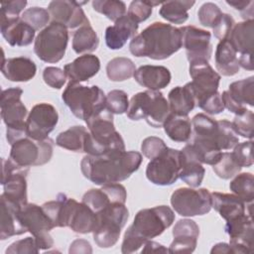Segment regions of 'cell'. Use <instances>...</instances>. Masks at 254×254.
<instances>
[{
    "label": "cell",
    "mask_w": 254,
    "mask_h": 254,
    "mask_svg": "<svg viewBox=\"0 0 254 254\" xmlns=\"http://www.w3.org/2000/svg\"><path fill=\"white\" fill-rule=\"evenodd\" d=\"M236 135L231 122L198 113L191 119V135L186 146L201 164L213 166L219 161L222 150L233 149L238 143Z\"/></svg>",
    "instance_id": "1"
},
{
    "label": "cell",
    "mask_w": 254,
    "mask_h": 254,
    "mask_svg": "<svg viewBox=\"0 0 254 254\" xmlns=\"http://www.w3.org/2000/svg\"><path fill=\"white\" fill-rule=\"evenodd\" d=\"M142 160V155L136 151H119L102 156L85 155L80 162V170L84 178L103 186L125 181L139 169Z\"/></svg>",
    "instance_id": "2"
},
{
    "label": "cell",
    "mask_w": 254,
    "mask_h": 254,
    "mask_svg": "<svg viewBox=\"0 0 254 254\" xmlns=\"http://www.w3.org/2000/svg\"><path fill=\"white\" fill-rule=\"evenodd\" d=\"M183 47L182 32L171 24L154 22L130 42V53L137 58L162 61L170 58Z\"/></svg>",
    "instance_id": "3"
},
{
    "label": "cell",
    "mask_w": 254,
    "mask_h": 254,
    "mask_svg": "<svg viewBox=\"0 0 254 254\" xmlns=\"http://www.w3.org/2000/svg\"><path fill=\"white\" fill-rule=\"evenodd\" d=\"M175 220V213L168 205H158L139 210L133 223L124 233L121 252L124 254L137 252L144 244L169 228Z\"/></svg>",
    "instance_id": "4"
},
{
    "label": "cell",
    "mask_w": 254,
    "mask_h": 254,
    "mask_svg": "<svg viewBox=\"0 0 254 254\" xmlns=\"http://www.w3.org/2000/svg\"><path fill=\"white\" fill-rule=\"evenodd\" d=\"M87 133L85 136L84 153L90 156H102L125 151L124 140L116 131L113 114L106 108L85 121Z\"/></svg>",
    "instance_id": "5"
},
{
    "label": "cell",
    "mask_w": 254,
    "mask_h": 254,
    "mask_svg": "<svg viewBox=\"0 0 254 254\" xmlns=\"http://www.w3.org/2000/svg\"><path fill=\"white\" fill-rule=\"evenodd\" d=\"M105 97L103 90L97 85L87 86L71 81L62 94L63 101L71 113L84 121L106 108Z\"/></svg>",
    "instance_id": "6"
},
{
    "label": "cell",
    "mask_w": 254,
    "mask_h": 254,
    "mask_svg": "<svg viewBox=\"0 0 254 254\" xmlns=\"http://www.w3.org/2000/svg\"><path fill=\"white\" fill-rule=\"evenodd\" d=\"M170 113L169 102L161 91L146 90L131 97L127 117L136 121L145 119L150 126L161 128Z\"/></svg>",
    "instance_id": "7"
},
{
    "label": "cell",
    "mask_w": 254,
    "mask_h": 254,
    "mask_svg": "<svg viewBox=\"0 0 254 254\" xmlns=\"http://www.w3.org/2000/svg\"><path fill=\"white\" fill-rule=\"evenodd\" d=\"M128 218L129 211L125 203H110L95 212V225L92 234L96 245L100 248L114 246Z\"/></svg>",
    "instance_id": "8"
},
{
    "label": "cell",
    "mask_w": 254,
    "mask_h": 254,
    "mask_svg": "<svg viewBox=\"0 0 254 254\" xmlns=\"http://www.w3.org/2000/svg\"><path fill=\"white\" fill-rule=\"evenodd\" d=\"M22 94L20 87L7 88L1 93V117L6 125V139L10 145L27 136L25 118L28 110L21 100Z\"/></svg>",
    "instance_id": "9"
},
{
    "label": "cell",
    "mask_w": 254,
    "mask_h": 254,
    "mask_svg": "<svg viewBox=\"0 0 254 254\" xmlns=\"http://www.w3.org/2000/svg\"><path fill=\"white\" fill-rule=\"evenodd\" d=\"M67 43V28L60 23L51 22L38 34L34 44V52L41 61L55 64L64 58Z\"/></svg>",
    "instance_id": "10"
},
{
    "label": "cell",
    "mask_w": 254,
    "mask_h": 254,
    "mask_svg": "<svg viewBox=\"0 0 254 254\" xmlns=\"http://www.w3.org/2000/svg\"><path fill=\"white\" fill-rule=\"evenodd\" d=\"M53 151L54 141L51 138L38 141L25 136L11 145L9 158L18 166L30 168L42 166L50 162Z\"/></svg>",
    "instance_id": "11"
},
{
    "label": "cell",
    "mask_w": 254,
    "mask_h": 254,
    "mask_svg": "<svg viewBox=\"0 0 254 254\" xmlns=\"http://www.w3.org/2000/svg\"><path fill=\"white\" fill-rule=\"evenodd\" d=\"M171 204L181 216L204 215L212 207L211 193L207 189L179 188L171 195Z\"/></svg>",
    "instance_id": "12"
},
{
    "label": "cell",
    "mask_w": 254,
    "mask_h": 254,
    "mask_svg": "<svg viewBox=\"0 0 254 254\" xmlns=\"http://www.w3.org/2000/svg\"><path fill=\"white\" fill-rule=\"evenodd\" d=\"M19 217L26 230L36 238L40 250H47L54 246V240L50 235V231L55 226L42 205L27 202L21 206Z\"/></svg>",
    "instance_id": "13"
},
{
    "label": "cell",
    "mask_w": 254,
    "mask_h": 254,
    "mask_svg": "<svg viewBox=\"0 0 254 254\" xmlns=\"http://www.w3.org/2000/svg\"><path fill=\"white\" fill-rule=\"evenodd\" d=\"M181 150L167 148L161 155L150 160L146 177L154 185L171 186L180 179Z\"/></svg>",
    "instance_id": "14"
},
{
    "label": "cell",
    "mask_w": 254,
    "mask_h": 254,
    "mask_svg": "<svg viewBox=\"0 0 254 254\" xmlns=\"http://www.w3.org/2000/svg\"><path fill=\"white\" fill-rule=\"evenodd\" d=\"M29 168L18 166L10 158L2 159L1 185L4 191L1 193L9 200L23 206L27 203V175Z\"/></svg>",
    "instance_id": "15"
},
{
    "label": "cell",
    "mask_w": 254,
    "mask_h": 254,
    "mask_svg": "<svg viewBox=\"0 0 254 254\" xmlns=\"http://www.w3.org/2000/svg\"><path fill=\"white\" fill-rule=\"evenodd\" d=\"M58 122L59 114L52 104L38 103L33 106L27 117L26 135L34 140H46Z\"/></svg>",
    "instance_id": "16"
},
{
    "label": "cell",
    "mask_w": 254,
    "mask_h": 254,
    "mask_svg": "<svg viewBox=\"0 0 254 254\" xmlns=\"http://www.w3.org/2000/svg\"><path fill=\"white\" fill-rule=\"evenodd\" d=\"M190 75L191 81L188 84L194 95L196 105L207 96L218 91L220 74L212 68L208 62L190 64Z\"/></svg>",
    "instance_id": "17"
},
{
    "label": "cell",
    "mask_w": 254,
    "mask_h": 254,
    "mask_svg": "<svg viewBox=\"0 0 254 254\" xmlns=\"http://www.w3.org/2000/svg\"><path fill=\"white\" fill-rule=\"evenodd\" d=\"M180 29L182 32L183 46L190 64L208 62L212 55L211 34L206 30L194 26H184Z\"/></svg>",
    "instance_id": "18"
},
{
    "label": "cell",
    "mask_w": 254,
    "mask_h": 254,
    "mask_svg": "<svg viewBox=\"0 0 254 254\" xmlns=\"http://www.w3.org/2000/svg\"><path fill=\"white\" fill-rule=\"evenodd\" d=\"M253 222L250 213H244L226 221L224 231L229 236V246L233 253L253 251Z\"/></svg>",
    "instance_id": "19"
},
{
    "label": "cell",
    "mask_w": 254,
    "mask_h": 254,
    "mask_svg": "<svg viewBox=\"0 0 254 254\" xmlns=\"http://www.w3.org/2000/svg\"><path fill=\"white\" fill-rule=\"evenodd\" d=\"M224 108L234 114L243 112L246 105L254 106V77L249 76L229 84L228 90L221 93Z\"/></svg>",
    "instance_id": "20"
},
{
    "label": "cell",
    "mask_w": 254,
    "mask_h": 254,
    "mask_svg": "<svg viewBox=\"0 0 254 254\" xmlns=\"http://www.w3.org/2000/svg\"><path fill=\"white\" fill-rule=\"evenodd\" d=\"M84 3L86 2L80 3L69 0H54L50 2L48 11L52 22L60 23L67 29L89 25V21L80 7V4Z\"/></svg>",
    "instance_id": "21"
},
{
    "label": "cell",
    "mask_w": 254,
    "mask_h": 254,
    "mask_svg": "<svg viewBox=\"0 0 254 254\" xmlns=\"http://www.w3.org/2000/svg\"><path fill=\"white\" fill-rule=\"evenodd\" d=\"M127 192L124 186L119 183L106 184L100 189H91L87 190L81 201L89 206L94 212H97L110 203H125Z\"/></svg>",
    "instance_id": "22"
},
{
    "label": "cell",
    "mask_w": 254,
    "mask_h": 254,
    "mask_svg": "<svg viewBox=\"0 0 254 254\" xmlns=\"http://www.w3.org/2000/svg\"><path fill=\"white\" fill-rule=\"evenodd\" d=\"M174 240L170 245V253H191L194 251L197 238L199 236V227L195 221L185 218L179 220L173 228Z\"/></svg>",
    "instance_id": "23"
},
{
    "label": "cell",
    "mask_w": 254,
    "mask_h": 254,
    "mask_svg": "<svg viewBox=\"0 0 254 254\" xmlns=\"http://www.w3.org/2000/svg\"><path fill=\"white\" fill-rule=\"evenodd\" d=\"M0 31L5 41L12 47H26L34 41L36 31L22 20L17 18L0 17Z\"/></svg>",
    "instance_id": "24"
},
{
    "label": "cell",
    "mask_w": 254,
    "mask_h": 254,
    "mask_svg": "<svg viewBox=\"0 0 254 254\" xmlns=\"http://www.w3.org/2000/svg\"><path fill=\"white\" fill-rule=\"evenodd\" d=\"M0 201H1L0 239L5 240L12 236L26 233L27 230L21 223V220L19 217V210L21 206L9 200L3 194L0 195Z\"/></svg>",
    "instance_id": "25"
},
{
    "label": "cell",
    "mask_w": 254,
    "mask_h": 254,
    "mask_svg": "<svg viewBox=\"0 0 254 254\" xmlns=\"http://www.w3.org/2000/svg\"><path fill=\"white\" fill-rule=\"evenodd\" d=\"M139 24L126 13L117 20L114 25L105 30V44L111 50L121 49L130 38H134L138 31Z\"/></svg>",
    "instance_id": "26"
},
{
    "label": "cell",
    "mask_w": 254,
    "mask_h": 254,
    "mask_svg": "<svg viewBox=\"0 0 254 254\" xmlns=\"http://www.w3.org/2000/svg\"><path fill=\"white\" fill-rule=\"evenodd\" d=\"M2 74L10 81L27 82L37 72V65L33 60L27 57L4 59L1 64Z\"/></svg>",
    "instance_id": "27"
},
{
    "label": "cell",
    "mask_w": 254,
    "mask_h": 254,
    "mask_svg": "<svg viewBox=\"0 0 254 254\" xmlns=\"http://www.w3.org/2000/svg\"><path fill=\"white\" fill-rule=\"evenodd\" d=\"M100 69L99 59L91 54H84L64 67L66 77L71 82H82L97 74Z\"/></svg>",
    "instance_id": "28"
},
{
    "label": "cell",
    "mask_w": 254,
    "mask_h": 254,
    "mask_svg": "<svg viewBox=\"0 0 254 254\" xmlns=\"http://www.w3.org/2000/svg\"><path fill=\"white\" fill-rule=\"evenodd\" d=\"M135 80L149 90L158 91L167 87L172 79L171 71L164 65H141L134 73Z\"/></svg>",
    "instance_id": "29"
},
{
    "label": "cell",
    "mask_w": 254,
    "mask_h": 254,
    "mask_svg": "<svg viewBox=\"0 0 254 254\" xmlns=\"http://www.w3.org/2000/svg\"><path fill=\"white\" fill-rule=\"evenodd\" d=\"M95 225V212L85 203L77 202L70 197L67 215V227L73 232L87 234L92 232Z\"/></svg>",
    "instance_id": "30"
},
{
    "label": "cell",
    "mask_w": 254,
    "mask_h": 254,
    "mask_svg": "<svg viewBox=\"0 0 254 254\" xmlns=\"http://www.w3.org/2000/svg\"><path fill=\"white\" fill-rule=\"evenodd\" d=\"M204 174L205 170L202 164L185 146L181 150L180 179L190 188H198L202 183Z\"/></svg>",
    "instance_id": "31"
},
{
    "label": "cell",
    "mask_w": 254,
    "mask_h": 254,
    "mask_svg": "<svg viewBox=\"0 0 254 254\" xmlns=\"http://www.w3.org/2000/svg\"><path fill=\"white\" fill-rule=\"evenodd\" d=\"M212 207L225 221L246 213L245 202L235 194L211 192Z\"/></svg>",
    "instance_id": "32"
},
{
    "label": "cell",
    "mask_w": 254,
    "mask_h": 254,
    "mask_svg": "<svg viewBox=\"0 0 254 254\" xmlns=\"http://www.w3.org/2000/svg\"><path fill=\"white\" fill-rule=\"evenodd\" d=\"M254 20H246L235 24L226 39L232 48L242 54H252Z\"/></svg>",
    "instance_id": "33"
},
{
    "label": "cell",
    "mask_w": 254,
    "mask_h": 254,
    "mask_svg": "<svg viewBox=\"0 0 254 254\" xmlns=\"http://www.w3.org/2000/svg\"><path fill=\"white\" fill-rule=\"evenodd\" d=\"M214 59L216 69L224 76L235 75L240 69L237 52L227 40L219 41L216 46Z\"/></svg>",
    "instance_id": "34"
},
{
    "label": "cell",
    "mask_w": 254,
    "mask_h": 254,
    "mask_svg": "<svg viewBox=\"0 0 254 254\" xmlns=\"http://www.w3.org/2000/svg\"><path fill=\"white\" fill-rule=\"evenodd\" d=\"M168 100L171 113L178 115H188L196 105L194 95L188 83L171 89Z\"/></svg>",
    "instance_id": "35"
},
{
    "label": "cell",
    "mask_w": 254,
    "mask_h": 254,
    "mask_svg": "<svg viewBox=\"0 0 254 254\" xmlns=\"http://www.w3.org/2000/svg\"><path fill=\"white\" fill-rule=\"evenodd\" d=\"M165 133L175 142H188L191 135V121L188 115L170 113L164 122Z\"/></svg>",
    "instance_id": "36"
},
{
    "label": "cell",
    "mask_w": 254,
    "mask_h": 254,
    "mask_svg": "<svg viewBox=\"0 0 254 254\" xmlns=\"http://www.w3.org/2000/svg\"><path fill=\"white\" fill-rule=\"evenodd\" d=\"M69 199L64 193H59L55 200H50L42 204L44 211L52 220L55 227H67V215Z\"/></svg>",
    "instance_id": "37"
},
{
    "label": "cell",
    "mask_w": 254,
    "mask_h": 254,
    "mask_svg": "<svg viewBox=\"0 0 254 254\" xmlns=\"http://www.w3.org/2000/svg\"><path fill=\"white\" fill-rule=\"evenodd\" d=\"M87 130L84 126L75 125L69 127L67 130L61 132L57 139L56 144L64 149L75 153H84V143Z\"/></svg>",
    "instance_id": "38"
},
{
    "label": "cell",
    "mask_w": 254,
    "mask_h": 254,
    "mask_svg": "<svg viewBox=\"0 0 254 254\" xmlns=\"http://www.w3.org/2000/svg\"><path fill=\"white\" fill-rule=\"evenodd\" d=\"M194 1L174 0L163 2L159 10L160 16L173 24H183L189 19L188 11L194 5Z\"/></svg>",
    "instance_id": "39"
},
{
    "label": "cell",
    "mask_w": 254,
    "mask_h": 254,
    "mask_svg": "<svg viewBox=\"0 0 254 254\" xmlns=\"http://www.w3.org/2000/svg\"><path fill=\"white\" fill-rule=\"evenodd\" d=\"M99 45V39L93 28L89 25L79 27L72 36V50L76 54L92 53Z\"/></svg>",
    "instance_id": "40"
},
{
    "label": "cell",
    "mask_w": 254,
    "mask_h": 254,
    "mask_svg": "<svg viewBox=\"0 0 254 254\" xmlns=\"http://www.w3.org/2000/svg\"><path fill=\"white\" fill-rule=\"evenodd\" d=\"M136 71L135 64L132 60L118 57L110 60L106 65V74L111 81H124L132 76Z\"/></svg>",
    "instance_id": "41"
},
{
    "label": "cell",
    "mask_w": 254,
    "mask_h": 254,
    "mask_svg": "<svg viewBox=\"0 0 254 254\" xmlns=\"http://www.w3.org/2000/svg\"><path fill=\"white\" fill-rule=\"evenodd\" d=\"M230 190L244 202H252L254 198V177L251 173H241L234 176L229 184Z\"/></svg>",
    "instance_id": "42"
},
{
    "label": "cell",
    "mask_w": 254,
    "mask_h": 254,
    "mask_svg": "<svg viewBox=\"0 0 254 254\" xmlns=\"http://www.w3.org/2000/svg\"><path fill=\"white\" fill-rule=\"evenodd\" d=\"M94 11L104 15L114 23L126 15V5L118 0H94L92 1Z\"/></svg>",
    "instance_id": "43"
},
{
    "label": "cell",
    "mask_w": 254,
    "mask_h": 254,
    "mask_svg": "<svg viewBox=\"0 0 254 254\" xmlns=\"http://www.w3.org/2000/svg\"><path fill=\"white\" fill-rule=\"evenodd\" d=\"M211 167L216 176L223 180L233 178L242 169L234 159L232 152H222L219 161Z\"/></svg>",
    "instance_id": "44"
},
{
    "label": "cell",
    "mask_w": 254,
    "mask_h": 254,
    "mask_svg": "<svg viewBox=\"0 0 254 254\" xmlns=\"http://www.w3.org/2000/svg\"><path fill=\"white\" fill-rule=\"evenodd\" d=\"M21 18L24 22L30 25L35 31H37L44 27L45 28L47 27L51 19V16L48 9H45L42 7H31L26 9L22 13Z\"/></svg>",
    "instance_id": "45"
},
{
    "label": "cell",
    "mask_w": 254,
    "mask_h": 254,
    "mask_svg": "<svg viewBox=\"0 0 254 254\" xmlns=\"http://www.w3.org/2000/svg\"><path fill=\"white\" fill-rule=\"evenodd\" d=\"M231 125L236 134L252 140L253 127H254V114L251 110L245 109L243 112L239 114H235V117L231 122Z\"/></svg>",
    "instance_id": "46"
},
{
    "label": "cell",
    "mask_w": 254,
    "mask_h": 254,
    "mask_svg": "<svg viewBox=\"0 0 254 254\" xmlns=\"http://www.w3.org/2000/svg\"><path fill=\"white\" fill-rule=\"evenodd\" d=\"M222 12L220 8L212 3V2H206L200 6V8L197 11V18L199 23L204 26L213 29L220 21L222 17Z\"/></svg>",
    "instance_id": "47"
},
{
    "label": "cell",
    "mask_w": 254,
    "mask_h": 254,
    "mask_svg": "<svg viewBox=\"0 0 254 254\" xmlns=\"http://www.w3.org/2000/svg\"><path fill=\"white\" fill-rule=\"evenodd\" d=\"M105 106L112 114H123L129 107L128 95L120 89H113L105 97Z\"/></svg>",
    "instance_id": "48"
},
{
    "label": "cell",
    "mask_w": 254,
    "mask_h": 254,
    "mask_svg": "<svg viewBox=\"0 0 254 254\" xmlns=\"http://www.w3.org/2000/svg\"><path fill=\"white\" fill-rule=\"evenodd\" d=\"M161 4L158 1H132L129 5L127 15L138 24L146 21L153 12V7Z\"/></svg>",
    "instance_id": "49"
},
{
    "label": "cell",
    "mask_w": 254,
    "mask_h": 254,
    "mask_svg": "<svg viewBox=\"0 0 254 254\" xmlns=\"http://www.w3.org/2000/svg\"><path fill=\"white\" fill-rule=\"evenodd\" d=\"M167 148L168 147L165 142L161 138L156 136H150L145 138L141 144L142 154L150 160L161 155Z\"/></svg>",
    "instance_id": "50"
},
{
    "label": "cell",
    "mask_w": 254,
    "mask_h": 254,
    "mask_svg": "<svg viewBox=\"0 0 254 254\" xmlns=\"http://www.w3.org/2000/svg\"><path fill=\"white\" fill-rule=\"evenodd\" d=\"M252 143H253L252 140L247 142L237 143L233 148L232 155L241 168L250 167L253 165Z\"/></svg>",
    "instance_id": "51"
},
{
    "label": "cell",
    "mask_w": 254,
    "mask_h": 254,
    "mask_svg": "<svg viewBox=\"0 0 254 254\" xmlns=\"http://www.w3.org/2000/svg\"><path fill=\"white\" fill-rule=\"evenodd\" d=\"M40 248L38 246L36 238L26 237L13 242L5 251L6 254H25V253H38Z\"/></svg>",
    "instance_id": "52"
},
{
    "label": "cell",
    "mask_w": 254,
    "mask_h": 254,
    "mask_svg": "<svg viewBox=\"0 0 254 254\" xmlns=\"http://www.w3.org/2000/svg\"><path fill=\"white\" fill-rule=\"evenodd\" d=\"M43 79L49 86L60 89L66 81V75L60 67L47 66L43 71Z\"/></svg>",
    "instance_id": "53"
},
{
    "label": "cell",
    "mask_w": 254,
    "mask_h": 254,
    "mask_svg": "<svg viewBox=\"0 0 254 254\" xmlns=\"http://www.w3.org/2000/svg\"><path fill=\"white\" fill-rule=\"evenodd\" d=\"M197 106L210 115L219 114L223 112V110L225 109L221 98V94L218 91L204 98L197 104Z\"/></svg>",
    "instance_id": "54"
},
{
    "label": "cell",
    "mask_w": 254,
    "mask_h": 254,
    "mask_svg": "<svg viewBox=\"0 0 254 254\" xmlns=\"http://www.w3.org/2000/svg\"><path fill=\"white\" fill-rule=\"evenodd\" d=\"M234 25H235V22L232 16H230L229 14L223 13L219 23L212 29L214 37L217 38L219 41L226 40Z\"/></svg>",
    "instance_id": "55"
},
{
    "label": "cell",
    "mask_w": 254,
    "mask_h": 254,
    "mask_svg": "<svg viewBox=\"0 0 254 254\" xmlns=\"http://www.w3.org/2000/svg\"><path fill=\"white\" fill-rule=\"evenodd\" d=\"M26 0H14L1 2L0 17L3 18H17L20 17V13L26 7Z\"/></svg>",
    "instance_id": "56"
},
{
    "label": "cell",
    "mask_w": 254,
    "mask_h": 254,
    "mask_svg": "<svg viewBox=\"0 0 254 254\" xmlns=\"http://www.w3.org/2000/svg\"><path fill=\"white\" fill-rule=\"evenodd\" d=\"M226 3L232 6L234 9L239 10L241 17L246 20H253V1L242 0V1H226Z\"/></svg>",
    "instance_id": "57"
},
{
    "label": "cell",
    "mask_w": 254,
    "mask_h": 254,
    "mask_svg": "<svg viewBox=\"0 0 254 254\" xmlns=\"http://www.w3.org/2000/svg\"><path fill=\"white\" fill-rule=\"evenodd\" d=\"M69 253H91L92 249L88 241L84 239H75L69 247Z\"/></svg>",
    "instance_id": "58"
},
{
    "label": "cell",
    "mask_w": 254,
    "mask_h": 254,
    "mask_svg": "<svg viewBox=\"0 0 254 254\" xmlns=\"http://www.w3.org/2000/svg\"><path fill=\"white\" fill-rule=\"evenodd\" d=\"M147 252H154V253L169 252V249L164 247V245H162V244H159V243L154 242L152 240H148L144 244V248L142 250V253H147Z\"/></svg>",
    "instance_id": "59"
},
{
    "label": "cell",
    "mask_w": 254,
    "mask_h": 254,
    "mask_svg": "<svg viewBox=\"0 0 254 254\" xmlns=\"http://www.w3.org/2000/svg\"><path fill=\"white\" fill-rule=\"evenodd\" d=\"M239 66L243 67L247 70H253V64H252V54H242L238 59Z\"/></svg>",
    "instance_id": "60"
},
{
    "label": "cell",
    "mask_w": 254,
    "mask_h": 254,
    "mask_svg": "<svg viewBox=\"0 0 254 254\" xmlns=\"http://www.w3.org/2000/svg\"><path fill=\"white\" fill-rule=\"evenodd\" d=\"M210 253H233V252H232V249L230 248L229 244L220 242V243L213 245V247L210 250Z\"/></svg>",
    "instance_id": "61"
}]
</instances>
